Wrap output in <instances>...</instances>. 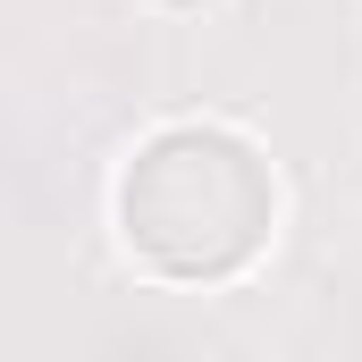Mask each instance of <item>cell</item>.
<instances>
[{"label": "cell", "mask_w": 362, "mask_h": 362, "mask_svg": "<svg viewBox=\"0 0 362 362\" xmlns=\"http://www.w3.org/2000/svg\"><path fill=\"white\" fill-rule=\"evenodd\" d=\"M270 169L228 127H169L152 135L118 177V228L127 245L169 278H228L270 236Z\"/></svg>", "instance_id": "cell-1"}, {"label": "cell", "mask_w": 362, "mask_h": 362, "mask_svg": "<svg viewBox=\"0 0 362 362\" xmlns=\"http://www.w3.org/2000/svg\"><path fill=\"white\" fill-rule=\"evenodd\" d=\"M185 8H194V0H185Z\"/></svg>", "instance_id": "cell-2"}]
</instances>
